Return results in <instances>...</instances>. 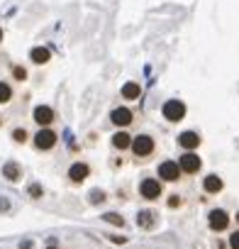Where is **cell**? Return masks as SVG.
<instances>
[{
  "label": "cell",
  "mask_w": 239,
  "mask_h": 249,
  "mask_svg": "<svg viewBox=\"0 0 239 249\" xmlns=\"http://www.w3.org/2000/svg\"><path fill=\"white\" fill-rule=\"evenodd\" d=\"M13 137H15V142H25V140H27V132H25V130H15Z\"/></svg>",
  "instance_id": "20"
},
{
  "label": "cell",
  "mask_w": 239,
  "mask_h": 249,
  "mask_svg": "<svg viewBox=\"0 0 239 249\" xmlns=\"http://www.w3.org/2000/svg\"><path fill=\"white\" fill-rule=\"evenodd\" d=\"M10 100V86L0 83V103H8Z\"/></svg>",
  "instance_id": "18"
},
{
  "label": "cell",
  "mask_w": 239,
  "mask_h": 249,
  "mask_svg": "<svg viewBox=\"0 0 239 249\" xmlns=\"http://www.w3.org/2000/svg\"><path fill=\"white\" fill-rule=\"evenodd\" d=\"M229 247H232V249H239V232H234V234L229 237Z\"/></svg>",
  "instance_id": "21"
},
{
  "label": "cell",
  "mask_w": 239,
  "mask_h": 249,
  "mask_svg": "<svg viewBox=\"0 0 239 249\" xmlns=\"http://www.w3.org/2000/svg\"><path fill=\"white\" fill-rule=\"evenodd\" d=\"M181 171H186V174H195L198 169H200V159L193 154V152H188V154H183L181 157Z\"/></svg>",
  "instance_id": "6"
},
{
  "label": "cell",
  "mask_w": 239,
  "mask_h": 249,
  "mask_svg": "<svg viewBox=\"0 0 239 249\" xmlns=\"http://www.w3.org/2000/svg\"><path fill=\"white\" fill-rule=\"evenodd\" d=\"M203 186H205L207 193H217V191H222V178L215 176V174H212V176H205V183H203Z\"/></svg>",
  "instance_id": "13"
},
{
  "label": "cell",
  "mask_w": 239,
  "mask_h": 249,
  "mask_svg": "<svg viewBox=\"0 0 239 249\" xmlns=\"http://www.w3.org/2000/svg\"><path fill=\"white\" fill-rule=\"evenodd\" d=\"M152 213H139V217H137V222L142 225V227H152Z\"/></svg>",
  "instance_id": "17"
},
{
  "label": "cell",
  "mask_w": 239,
  "mask_h": 249,
  "mask_svg": "<svg viewBox=\"0 0 239 249\" xmlns=\"http://www.w3.org/2000/svg\"><path fill=\"white\" fill-rule=\"evenodd\" d=\"M142 95V88H139V83H125L122 86V98H127V100H137Z\"/></svg>",
  "instance_id": "12"
},
{
  "label": "cell",
  "mask_w": 239,
  "mask_h": 249,
  "mask_svg": "<svg viewBox=\"0 0 239 249\" xmlns=\"http://www.w3.org/2000/svg\"><path fill=\"white\" fill-rule=\"evenodd\" d=\"M0 39H3V30H0Z\"/></svg>",
  "instance_id": "25"
},
{
  "label": "cell",
  "mask_w": 239,
  "mask_h": 249,
  "mask_svg": "<svg viewBox=\"0 0 239 249\" xmlns=\"http://www.w3.org/2000/svg\"><path fill=\"white\" fill-rule=\"evenodd\" d=\"M13 71H15V76H17V78H20V81H22V78H25V76H27V73H25V69H20V66H15V69H13Z\"/></svg>",
  "instance_id": "23"
},
{
  "label": "cell",
  "mask_w": 239,
  "mask_h": 249,
  "mask_svg": "<svg viewBox=\"0 0 239 249\" xmlns=\"http://www.w3.org/2000/svg\"><path fill=\"white\" fill-rule=\"evenodd\" d=\"M159 176H161L164 181H176V178L181 176V166H178L176 161H164V164L159 166Z\"/></svg>",
  "instance_id": "5"
},
{
  "label": "cell",
  "mask_w": 239,
  "mask_h": 249,
  "mask_svg": "<svg viewBox=\"0 0 239 249\" xmlns=\"http://www.w3.org/2000/svg\"><path fill=\"white\" fill-rule=\"evenodd\" d=\"M130 142H132V140H130V135H127V132H117V135L112 137V144H115L117 149H127V147H130Z\"/></svg>",
  "instance_id": "15"
},
{
  "label": "cell",
  "mask_w": 239,
  "mask_h": 249,
  "mask_svg": "<svg viewBox=\"0 0 239 249\" xmlns=\"http://www.w3.org/2000/svg\"><path fill=\"white\" fill-rule=\"evenodd\" d=\"M237 220H239V215H237Z\"/></svg>",
  "instance_id": "27"
},
{
  "label": "cell",
  "mask_w": 239,
  "mask_h": 249,
  "mask_svg": "<svg viewBox=\"0 0 239 249\" xmlns=\"http://www.w3.org/2000/svg\"><path fill=\"white\" fill-rule=\"evenodd\" d=\"M30 193H34V198H39V186H30Z\"/></svg>",
  "instance_id": "24"
},
{
  "label": "cell",
  "mask_w": 239,
  "mask_h": 249,
  "mask_svg": "<svg viewBox=\"0 0 239 249\" xmlns=\"http://www.w3.org/2000/svg\"><path fill=\"white\" fill-rule=\"evenodd\" d=\"M3 176L10 178V181H17V178H20V169H17L15 164H5V166H3Z\"/></svg>",
  "instance_id": "16"
},
{
  "label": "cell",
  "mask_w": 239,
  "mask_h": 249,
  "mask_svg": "<svg viewBox=\"0 0 239 249\" xmlns=\"http://www.w3.org/2000/svg\"><path fill=\"white\" fill-rule=\"evenodd\" d=\"M32 61L34 64H47L49 59H51V54H49V49H44V47H37V49H32Z\"/></svg>",
  "instance_id": "14"
},
{
  "label": "cell",
  "mask_w": 239,
  "mask_h": 249,
  "mask_svg": "<svg viewBox=\"0 0 239 249\" xmlns=\"http://www.w3.org/2000/svg\"><path fill=\"white\" fill-rule=\"evenodd\" d=\"M164 117H166V120H171V122L183 120V117H186V105H183V103H178V100H169V103L164 105Z\"/></svg>",
  "instance_id": "2"
},
{
  "label": "cell",
  "mask_w": 239,
  "mask_h": 249,
  "mask_svg": "<svg viewBox=\"0 0 239 249\" xmlns=\"http://www.w3.org/2000/svg\"><path fill=\"white\" fill-rule=\"evenodd\" d=\"M207 222H210L212 230H224V227L229 225V215H227L224 210H212L210 217H207Z\"/></svg>",
  "instance_id": "7"
},
{
  "label": "cell",
  "mask_w": 239,
  "mask_h": 249,
  "mask_svg": "<svg viewBox=\"0 0 239 249\" xmlns=\"http://www.w3.org/2000/svg\"><path fill=\"white\" fill-rule=\"evenodd\" d=\"M49 249H56V247H49Z\"/></svg>",
  "instance_id": "26"
},
{
  "label": "cell",
  "mask_w": 239,
  "mask_h": 249,
  "mask_svg": "<svg viewBox=\"0 0 239 249\" xmlns=\"http://www.w3.org/2000/svg\"><path fill=\"white\" fill-rule=\"evenodd\" d=\"M34 120H37L39 124H49V122L54 120V110L47 107V105H39V107L34 110Z\"/></svg>",
  "instance_id": "11"
},
{
  "label": "cell",
  "mask_w": 239,
  "mask_h": 249,
  "mask_svg": "<svg viewBox=\"0 0 239 249\" xmlns=\"http://www.w3.org/2000/svg\"><path fill=\"white\" fill-rule=\"evenodd\" d=\"M142 196H144L147 200L159 198V196H161V183H159L156 178H144V181H142Z\"/></svg>",
  "instance_id": "4"
},
{
  "label": "cell",
  "mask_w": 239,
  "mask_h": 249,
  "mask_svg": "<svg viewBox=\"0 0 239 249\" xmlns=\"http://www.w3.org/2000/svg\"><path fill=\"white\" fill-rule=\"evenodd\" d=\"M112 122L115 124H120V127H127V124L132 122V112L127 110V107H117V110H112Z\"/></svg>",
  "instance_id": "8"
},
{
  "label": "cell",
  "mask_w": 239,
  "mask_h": 249,
  "mask_svg": "<svg viewBox=\"0 0 239 249\" xmlns=\"http://www.w3.org/2000/svg\"><path fill=\"white\" fill-rule=\"evenodd\" d=\"M88 174H90V169H88L85 164H73V166H71V171H68L71 181H76V183L85 181V178H88Z\"/></svg>",
  "instance_id": "10"
},
{
  "label": "cell",
  "mask_w": 239,
  "mask_h": 249,
  "mask_svg": "<svg viewBox=\"0 0 239 249\" xmlns=\"http://www.w3.org/2000/svg\"><path fill=\"white\" fill-rule=\"evenodd\" d=\"M105 220H107V222H112V225H120V227H122V222H125L122 217L115 215V213H107V215H105Z\"/></svg>",
  "instance_id": "19"
},
{
  "label": "cell",
  "mask_w": 239,
  "mask_h": 249,
  "mask_svg": "<svg viewBox=\"0 0 239 249\" xmlns=\"http://www.w3.org/2000/svg\"><path fill=\"white\" fill-rule=\"evenodd\" d=\"M90 196H93V198H90V200H93V203H102V200H105V196H102V193H100V191H93V193H90Z\"/></svg>",
  "instance_id": "22"
},
{
  "label": "cell",
  "mask_w": 239,
  "mask_h": 249,
  "mask_svg": "<svg viewBox=\"0 0 239 249\" xmlns=\"http://www.w3.org/2000/svg\"><path fill=\"white\" fill-rule=\"evenodd\" d=\"M130 144H132V149H135V154H137V157H149V154L154 152V140H152V137H147V135L135 137Z\"/></svg>",
  "instance_id": "1"
},
{
  "label": "cell",
  "mask_w": 239,
  "mask_h": 249,
  "mask_svg": "<svg viewBox=\"0 0 239 249\" xmlns=\"http://www.w3.org/2000/svg\"><path fill=\"white\" fill-rule=\"evenodd\" d=\"M178 144H181L183 149H195V147L200 144V137H198V132H183V135L178 137Z\"/></svg>",
  "instance_id": "9"
},
{
  "label": "cell",
  "mask_w": 239,
  "mask_h": 249,
  "mask_svg": "<svg viewBox=\"0 0 239 249\" xmlns=\"http://www.w3.org/2000/svg\"><path fill=\"white\" fill-rule=\"evenodd\" d=\"M34 144H37V149H51L56 144V135L51 130H39L34 135Z\"/></svg>",
  "instance_id": "3"
}]
</instances>
